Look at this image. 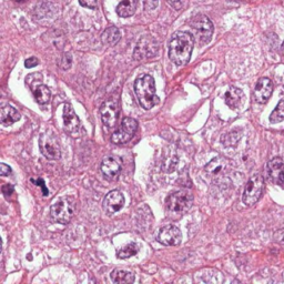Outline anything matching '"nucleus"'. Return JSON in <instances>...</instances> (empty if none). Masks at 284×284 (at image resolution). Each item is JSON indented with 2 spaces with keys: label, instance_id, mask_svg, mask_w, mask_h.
Segmentation results:
<instances>
[{
  "label": "nucleus",
  "instance_id": "22",
  "mask_svg": "<svg viewBox=\"0 0 284 284\" xmlns=\"http://www.w3.org/2000/svg\"><path fill=\"white\" fill-rule=\"evenodd\" d=\"M135 8H137V0H122V2L117 6V14L122 17V18H127V17L132 16L135 13Z\"/></svg>",
  "mask_w": 284,
  "mask_h": 284
},
{
  "label": "nucleus",
  "instance_id": "16",
  "mask_svg": "<svg viewBox=\"0 0 284 284\" xmlns=\"http://www.w3.org/2000/svg\"><path fill=\"white\" fill-rule=\"evenodd\" d=\"M268 173L272 182L279 185L284 183V162L281 158H273L268 163Z\"/></svg>",
  "mask_w": 284,
  "mask_h": 284
},
{
  "label": "nucleus",
  "instance_id": "11",
  "mask_svg": "<svg viewBox=\"0 0 284 284\" xmlns=\"http://www.w3.org/2000/svg\"><path fill=\"white\" fill-rule=\"evenodd\" d=\"M158 241L163 244V246H179L181 241H182V233H181L180 229L177 228V226L169 224L163 226V228H161L160 231H159Z\"/></svg>",
  "mask_w": 284,
  "mask_h": 284
},
{
  "label": "nucleus",
  "instance_id": "19",
  "mask_svg": "<svg viewBox=\"0 0 284 284\" xmlns=\"http://www.w3.org/2000/svg\"><path fill=\"white\" fill-rule=\"evenodd\" d=\"M244 99V93L241 89L231 87L228 89V91L224 94V101L231 109H236L241 106L242 101Z\"/></svg>",
  "mask_w": 284,
  "mask_h": 284
},
{
  "label": "nucleus",
  "instance_id": "7",
  "mask_svg": "<svg viewBox=\"0 0 284 284\" xmlns=\"http://www.w3.org/2000/svg\"><path fill=\"white\" fill-rule=\"evenodd\" d=\"M263 186H264V181L261 175H253L249 179L248 183L246 185V189L243 192L242 200L243 203L248 207H251L253 204L257 203L263 192Z\"/></svg>",
  "mask_w": 284,
  "mask_h": 284
},
{
  "label": "nucleus",
  "instance_id": "2",
  "mask_svg": "<svg viewBox=\"0 0 284 284\" xmlns=\"http://www.w3.org/2000/svg\"><path fill=\"white\" fill-rule=\"evenodd\" d=\"M134 92L140 106L146 110H150L160 102V98L156 94L155 79L149 75L142 76L135 80Z\"/></svg>",
  "mask_w": 284,
  "mask_h": 284
},
{
  "label": "nucleus",
  "instance_id": "18",
  "mask_svg": "<svg viewBox=\"0 0 284 284\" xmlns=\"http://www.w3.org/2000/svg\"><path fill=\"white\" fill-rule=\"evenodd\" d=\"M228 168V162L224 158H214L206 166V171L210 177H220L221 174H224Z\"/></svg>",
  "mask_w": 284,
  "mask_h": 284
},
{
  "label": "nucleus",
  "instance_id": "26",
  "mask_svg": "<svg viewBox=\"0 0 284 284\" xmlns=\"http://www.w3.org/2000/svg\"><path fill=\"white\" fill-rule=\"evenodd\" d=\"M242 137V130L241 129H235L232 130L231 132H228L226 134H224L222 138H221V141L225 147H232L235 146L239 140L241 139Z\"/></svg>",
  "mask_w": 284,
  "mask_h": 284
},
{
  "label": "nucleus",
  "instance_id": "13",
  "mask_svg": "<svg viewBox=\"0 0 284 284\" xmlns=\"http://www.w3.org/2000/svg\"><path fill=\"white\" fill-rule=\"evenodd\" d=\"M273 91V83L269 78H261L254 89V99L258 104H266Z\"/></svg>",
  "mask_w": 284,
  "mask_h": 284
},
{
  "label": "nucleus",
  "instance_id": "33",
  "mask_svg": "<svg viewBox=\"0 0 284 284\" xmlns=\"http://www.w3.org/2000/svg\"><path fill=\"white\" fill-rule=\"evenodd\" d=\"M11 173V168L7 164L2 163L0 164V175L2 177H6V175H9Z\"/></svg>",
  "mask_w": 284,
  "mask_h": 284
},
{
  "label": "nucleus",
  "instance_id": "23",
  "mask_svg": "<svg viewBox=\"0 0 284 284\" xmlns=\"http://www.w3.org/2000/svg\"><path fill=\"white\" fill-rule=\"evenodd\" d=\"M111 280L115 283H132L134 281V275L131 272L126 270H115L111 273Z\"/></svg>",
  "mask_w": 284,
  "mask_h": 284
},
{
  "label": "nucleus",
  "instance_id": "27",
  "mask_svg": "<svg viewBox=\"0 0 284 284\" xmlns=\"http://www.w3.org/2000/svg\"><path fill=\"white\" fill-rule=\"evenodd\" d=\"M284 120V99L279 102L273 112L270 116V121L272 123H277Z\"/></svg>",
  "mask_w": 284,
  "mask_h": 284
},
{
  "label": "nucleus",
  "instance_id": "21",
  "mask_svg": "<svg viewBox=\"0 0 284 284\" xmlns=\"http://www.w3.org/2000/svg\"><path fill=\"white\" fill-rule=\"evenodd\" d=\"M121 33L117 27H109L101 35V40L106 46H115L120 40Z\"/></svg>",
  "mask_w": 284,
  "mask_h": 284
},
{
  "label": "nucleus",
  "instance_id": "12",
  "mask_svg": "<svg viewBox=\"0 0 284 284\" xmlns=\"http://www.w3.org/2000/svg\"><path fill=\"white\" fill-rule=\"evenodd\" d=\"M124 207V197L120 191L113 190L106 196L104 200V209L108 214H113L120 211Z\"/></svg>",
  "mask_w": 284,
  "mask_h": 284
},
{
  "label": "nucleus",
  "instance_id": "5",
  "mask_svg": "<svg viewBox=\"0 0 284 284\" xmlns=\"http://www.w3.org/2000/svg\"><path fill=\"white\" fill-rule=\"evenodd\" d=\"M75 212V202L70 198H65L57 201L50 208V215L55 222L60 224H67Z\"/></svg>",
  "mask_w": 284,
  "mask_h": 284
},
{
  "label": "nucleus",
  "instance_id": "29",
  "mask_svg": "<svg viewBox=\"0 0 284 284\" xmlns=\"http://www.w3.org/2000/svg\"><path fill=\"white\" fill-rule=\"evenodd\" d=\"M79 4H80L82 7L89 8V9H94L98 6V2L97 0H79Z\"/></svg>",
  "mask_w": 284,
  "mask_h": 284
},
{
  "label": "nucleus",
  "instance_id": "32",
  "mask_svg": "<svg viewBox=\"0 0 284 284\" xmlns=\"http://www.w3.org/2000/svg\"><path fill=\"white\" fill-rule=\"evenodd\" d=\"M39 64V60L37 58H35V57H31V58H28L26 61H25V66L26 68H33V67H36L38 66Z\"/></svg>",
  "mask_w": 284,
  "mask_h": 284
},
{
  "label": "nucleus",
  "instance_id": "30",
  "mask_svg": "<svg viewBox=\"0 0 284 284\" xmlns=\"http://www.w3.org/2000/svg\"><path fill=\"white\" fill-rule=\"evenodd\" d=\"M159 0H144V7L146 10H153L158 7Z\"/></svg>",
  "mask_w": 284,
  "mask_h": 284
},
{
  "label": "nucleus",
  "instance_id": "31",
  "mask_svg": "<svg viewBox=\"0 0 284 284\" xmlns=\"http://www.w3.org/2000/svg\"><path fill=\"white\" fill-rule=\"evenodd\" d=\"M31 182L36 183L38 185H40V188L42 189V193L44 197L48 196V189L46 188V184H44V181L42 179H37V180H31Z\"/></svg>",
  "mask_w": 284,
  "mask_h": 284
},
{
  "label": "nucleus",
  "instance_id": "25",
  "mask_svg": "<svg viewBox=\"0 0 284 284\" xmlns=\"http://www.w3.org/2000/svg\"><path fill=\"white\" fill-rule=\"evenodd\" d=\"M139 247L135 243H129L127 246L120 248L117 251V257L119 259H129L138 253Z\"/></svg>",
  "mask_w": 284,
  "mask_h": 284
},
{
  "label": "nucleus",
  "instance_id": "8",
  "mask_svg": "<svg viewBox=\"0 0 284 284\" xmlns=\"http://www.w3.org/2000/svg\"><path fill=\"white\" fill-rule=\"evenodd\" d=\"M39 148L42 155L48 160H59L61 157V149L58 139L50 132H43L39 139Z\"/></svg>",
  "mask_w": 284,
  "mask_h": 284
},
{
  "label": "nucleus",
  "instance_id": "9",
  "mask_svg": "<svg viewBox=\"0 0 284 284\" xmlns=\"http://www.w3.org/2000/svg\"><path fill=\"white\" fill-rule=\"evenodd\" d=\"M138 129V122L133 118H124L121 121L120 127L116 132L111 135V141L116 145L127 144L128 141L132 139L135 131Z\"/></svg>",
  "mask_w": 284,
  "mask_h": 284
},
{
  "label": "nucleus",
  "instance_id": "20",
  "mask_svg": "<svg viewBox=\"0 0 284 284\" xmlns=\"http://www.w3.org/2000/svg\"><path fill=\"white\" fill-rule=\"evenodd\" d=\"M20 119V113L16 108L11 106H6L2 109L0 113V121L4 126H11L15 122H17Z\"/></svg>",
  "mask_w": 284,
  "mask_h": 284
},
{
  "label": "nucleus",
  "instance_id": "37",
  "mask_svg": "<svg viewBox=\"0 0 284 284\" xmlns=\"http://www.w3.org/2000/svg\"><path fill=\"white\" fill-rule=\"evenodd\" d=\"M15 2H17V3H22V2H25V0H15Z\"/></svg>",
  "mask_w": 284,
  "mask_h": 284
},
{
  "label": "nucleus",
  "instance_id": "24",
  "mask_svg": "<svg viewBox=\"0 0 284 284\" xmlns=\"http://www.w3.org/2000/svg\"><path fill=\"white\" fill-rule=\"evenodd\" d=\"M33 96L39 105H44L50 100V90L44 84H39L35 89H33Z\"/></svg>",
  "mask_w": 284,
  "mask_h": 284
},
{
  "label": "nucleus",
  "instance_id": "14",
  "mask_svg": "<svg viewBox=\"0 0 284 284\" xmlns=\"http://www.w3.org/2000/svg\"><path fill=\"white\" fill-rule=\"evenodd\" d=\"M122 162L120 158L115 156H109L104 159L101 164V171L105 174V177L109 179L117 178L121 171Z\"/></svg>",
  "mask_w": 284,
  "mask_h": 284
},
{
  "label": "nucleus",
  "instance_id": "1",
  "mask_svg": "<svg viewBox=\"0 0 284 284\" xmlns=\"http://www.w3.org/2000/svg\"><path fill=\"white\" fill-rule=\"evenodd\" d=\"M193 47H195V37L190 32H175L169 42L170 60L177 66L186 65L190 61Z\"/></svg>",
  "mask_w": 284,
  "mask_h": 284
},
{
  "label": "nucleus",
  "instance_id": "35",
  "mask_svg": "<svg viewBox=\"0 0 284 284\" xmlns=\"http://www.w3.org/2000/svg\"><path fill=\"white\" fill-rule=\"evenodd\" d=\"M275 241L281 244H284V229L279 230L275 233Z\"/></svg>",
  "mask_w": 284,
  "mask_h": 284
},
{
  "label": "nucleus",
  "instance_id": "4",
  "mask_svg": "<svg viewBox=\"0 0 284 284\" xmlns=\"http://www.w3.org/2000/svg\"><path fill=\"white\" fill-rule=\"evenodd\" d=\"M193 203V196L189 191L181 190L173 192L167 198L166 206L168 212L175 217H181L189 211Z\"/></svg>",
  "mask_w": 284,
  "mask_h": 284
},
{
  "label": "nucleus",
  "instance_id": "28",
  "mask_svg": "<svg viewBox=\"0 0 284 284\" xmlns=\"http://www.w3.org/2000/svg\"><path fill=\"white\" fill-rule=\"evenodd\" d=\"M71 64H72V57H71V55L68 54V53L62 55L61 60L59 62V67L61 68V69L68 70L71 67Z\"/></svg>",
  "mask_w": 284,
  "mask_h": 284
},
{
  "label": "nucleus",
  "instance_id": "34",
  "mask_svg": "<svg viewBox=\"0 0 284 284\" xmlns=\"http://www.w3.org/2000/svg\"><path fill=\"white\" fill-rule=\"evenodd\" d=\"M3 193L6 196V197H8L10 196L11 193H14V186L13 185H10V184H6L3 186Z\"/></svg>",
  "mask_w": 284,
  "mask_h": 284
},
{
  "label": "nucleus",
  "instance_id": "15",
  "mask_svg": "<svg viewBox=\"0 0 284 284\" xmlns=\"http://www.w3.org/2000/svg\"><path fill=\"white\" fill-rule=\"evenodd\" d=\"M62 119H64V124H65V129L67 130L68 132L70 134L71 133H78L79 130L81 128V122L79 120L78 116L76 115L75 110L70 105H65L64 107V116H62Z\"/></svg>",
  "mask_w": 284,
  "mask_h": 284
},
{
  "label": "nucleus",
  "instance_id": "10",
  "mask_svg": "<svg viewBox=\"0 0 284 284\" xmlns=\"http://www.w3.org/2000/svg\"><path fill=\"white\" fill-rule=\"evenodd\" d=\"M159 43L152 36L142 37L133 51V59L140 61L149 59L158 54Z\"/></svg>",
  "mask_w": 284,
  "mask_h": 284
},
{
  "label": "nucleus",
  "instance_id": "17",
  "mask_svg": "<svg viewBox=\"0 0 284 284\" xmlns=\"http://www.w3.org/2000/svg\"><path fill=\"white\" fill-rule=\"evenodd\" d=\"M195 281L198 283H221L223 275L214 269H203L195 274Z\"/></svg>",
  "mask_w": 284,
  "mask_h": 284
},
{
  "label": "nucleus",
  "instance_id": "36",
  "mask_svg": "<svg viewBox=\"0 0 284 284\" xmlns=\"http://www.w3.org/2000/svg\"><path fill=\"white\" fill-rule=\"evenodd\" d=\"M168 3L171 5L174 9H180L181 7H182L181 0H168Z\"/></svg>",
  "mask_w": 284,
  "mask_h": 284
},
{
  "label": "nucleus",
  "instance_id": "3",
  "mask_svg": "<svg viewBox=\"0 0 284 284\" xmlns=\"http://www.w3.org/2000/svg\"><path fill=\"white\" fill-rule=\"evenodd\" d=\"M190 27L193 31V37L200 46H204L211 41L214 28L212 21L206 15L200 14L193 17L190 21Z\"/></svg>",
  "mask_w": 284,
  "mask_h": 284
},
{
  "label": "nucleus",
  "instance_id": "6",
  "mask_svg": "<svg viewBox=\"0 0 284 284\" xmlns=\"http://www.w3.org/2000/svg\"><path fill=\"white\" fill-rule=\"evenodd\" d=\"M119 113H120V104H119V98L116 96L109 97L100 107L102 122L108 128H113L116 126Z\"/></svg>",
  "mask_w": 284,
  "mask_h": 284
}]
</instances>
